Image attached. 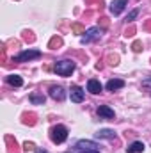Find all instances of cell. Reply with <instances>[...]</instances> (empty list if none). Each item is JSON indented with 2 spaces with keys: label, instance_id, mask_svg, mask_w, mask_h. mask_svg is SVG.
<instances>
[{
  "label": "cell",
  "instance_id": "obj_1",
  "mask_svg": "<svg viewBox=\"0 0 151 153\" xmlns=\"http://www.w3.org/2000/svg\"><path fill=\"white\" fill-rule=\"evenodd\" d=\"M53 70H55V73H57V75L68 76V75H71V73L75 71V62H73V61H70V59H64V61L55 62Z\"/></svg>",
  "mask_w": 151,
  "mask_h": 153
},
{
  "label": "cell",
  "instance_id": "obj_2",
  "mask_svg": "<svg viewBox=\"0 0 151 153\" xmlns=\"http://www.w3.org/2000/svg\"><path fill=\"white\" fill-rule=\"evenodd\" d=\"M66 139H68V128H66L64 125H57V126L52 128V141H53L55 144H61V143H64Z\"/></svg>",
  "mask_w": 151,
  "mask_h": 153
},
{
  "label": "cell",
  "instance_id": "obj_3",
  "mask_svg": "<svg viewBox=\"0 0 151 153\" xmlns=\"http://www.w3.org/2000/svg\"><path fill=\"white\" fill-rule=\"evenodd\" d=\"M39 57H41V52H39V50H23L14 61H18V62H27V61L39 59Z\"/></svg>",
  "mask_w": 151,
  "mask_h": 153
},
{
  "label": "cell",
  "instance_id": "obj_4",
  "mask_svg": "<svg viewBox=\"0 0 151 153\" xmlns=\"http://www.w3.org/2000/svg\"><path fill=\"white\" fill-rule=\"evenodd\" d=\"M84 34H85V36L82 38V43H91V41H94V39H100V36H101V29L93 27V29L85 30Z\"/></svg>",
  "mask_w": 151,
  "mask_h": 153
},
{
  "label": "cell",
  "instance_id": "obj_5",
  "mask_svg": "<svg viewBox=\"0 0 151 153\" xmlns=\"http://www.w3.org/2000/svg\"><path fill=\"white\" fill-rule=\"evenodd\" d=\"M76 148L80 152H98L100 146L96 143H93V141H78L76 143Z\"/></svg>",
  "mask_w": 151,
  "mask_h": 153
},
{
  "label": "cell",
  "instance_id": "obj_6",
  "mask_svg": "<svg viewBox=\"0 0 151 153\" xmlns=\"http://www.w3.org/2000/svg\"><path fill=\"white\" fill-rule=\"evenodd\" d=\"M70 96H71V102H75V103L84 102V89L78 87V85H73L71 91H70Z\"/></svg>",
  "mask_w": 151,
  "mask_h": 153
},
{
  "label": "cell",
  "instance_id": "obj_7",
  "mask_svg": "<svg viewBox=\"0 0 151 153\" xmlns=\"http://www.w3.org/2000/svg\"><path fill=\"white\" fill-rule=\"evenodd\" d=\"M50 96H52L53 100L62 102V100L66 98V93H64V89H62L61 85H52V87H50Z\"/></svg>",
  "mask_w": 151,
  "mask_h": 153
},
{
  "label": "cell",
  "instance_id": "obj_8",
  "mask_svg": "<svg viewBox=\"0 0 151 153\" xmlns=\"http://www.w3.org/2000/svg\"><path fill=\"white\" fill-rule=\"evenodd\" d=\"M126 4H128V0H114L112 4H110V11H112V14H121V13L124 11Z\"/></svg>",
  "mask_w": 151,
  "mask_h": 153
},
{
  "label": "cell",
  "instance_id": "obj_9",
  "mask_svg": "<svg viewBox=\"0 0 151 153\" xmlns=\"http://www.w3.org/2000/svg\"><path fill=\"white\" fill-rule=\"evenodd\" d=\"M105 87H107V91H117V89L124 87V80H121V78H110Z\"/></svg>",
  "mask_w": 151,
  "mask_h": 153
},
{
  "label": "cell",
  "instance_id": "obj_10",
  "mask_svg": "<svg viewBox=\"0 0 151 153\" xmlns=\"http://www.w3.org/2000/svg\"><path fill=\"white\" fill-rule=\"evenodd\" d=\"M101 84H100V80H94V78H91L89 82H87V91L89 93H93V94H98V93H101Z\"/></svg>",
  "mask_w": 151,
  "mask_h": 153
},
{
  "label": "cell",
  "instance_id": "obj_11",
  "mask_svg": "<svg viewBox=\"0 0 151 153\" xmlns=\"http://www.w3.org/2000/svg\"><path fill=\"white\" fill-rule=\"evenodd\" d=\"M98 116H101V117H105V119H114V111L109 107V105H100L98 107Z\"/></svg>",
  "mask_w": 151,
  "mask_h": 153
},
{
  "label": "cell",
  "instance_id": "obj_12",
  "mask_svg": "<svg viewBox=\"0 0 151 153\" xmlns=\"http://www.w3.org/2000/svg\"><path fill=\"white\" fill-rule=\"evenodd\" d=\"M144 148H146V146H144L141 141H135V143H132V144L126 148V152L128 153H142L144 152Z\"/></svg>",
  "mask_w": 151,
  "mask_h": 153
},
{
  "label": "cell",
  "instance_id": "obj_13",
  "mask_svg": "<svg viewBox=\"0 0 151 153\" xmlns=\"http://www.w3.org/2000/svg\"><path fill=\"white\" fill-rule=\"evenodd\" d=\"M7 84H11V85H14V87H20V85L23 84V78L20 75H9L7 76Z\"/></svg>",
  "mask_w": 151,
  "mask_h": 153
},
{
  "label": "cell",
  "instance_id": "obj_14",
  "mask_svg": "<svg viewBox=\"0 0 151 153\" xmlns=\"http://www.w3.org/2000/svg\"><path fill=\"white\" fill-rule=\"evenodd\" d=\"M96 137H100V139H114L115 134H114L112 130H100V132L96 134Z\"/></svg>",
  "mask_w": 151,
  "mask_h": 153
},
{
  "label": "cell",
  "instance_id": "obj_15",
  "mask_svg": "<svg viewBox=\"0 0 151 153\" xmlns=\"http://www.w3.org/2000/svg\"><path fill=\"white\" fill-rule=\"evenodd\" d=\"M30 102L32 103H44V96L43 94H30Z\"/></svg>",
  "mask_w": 151,
  "mask_h": 153
},
{
  "label": "cell",
  "instance_id": "obj_16",
  "mask_svg": "<svg viewBox=\"0 0 151 153\" xmlns=\"http://www.w3.org/2000/svg\"><path fill=\"white\" fill-rule=\"evenodd\" d=\"M137 16H139V9H133V11H132V13L126 16V22H133Z\"/></svg>",
  "mask_w": 151,
  "mask_h": 153
},
{
  "label": "cell",
  "instance_id": "obj_17",
  "mask_svg": "<svg viewBox=\"0 0 151 153\" xmlns=\"http://www.w3.org/2000/svg\"><path fill=\"white\" fill-rule=\"evenodd\" d=\"M142 87H144V89H148V91H151V78L142 80Z\"/></svg>",
  "mask_w": 151,
  "mask_h": 153
},
{
  "label": "cell",
  "instance_id": "obj_18",
  "mask_svg": "<svg viewBox=\"0 0 151 153\" xmlns=\"http://www.w3.org/2000/svg\"><path fill=\"white\" fill-rule=\"evenodd\" d=\"M133 50H135V52H141V43H135V45H133Z\"/></svg>",
  "mask_w": 151,
  "mask_h": 153
},
{
  "label": "cell",
  "instance_id": "obj_19",
  "mask_svg": "<svg viewBox=\"0 0 151 153\" xmlns=\"http://www.w3.org/2000/svg\"><path fill=\"white\" fill-rule=\"evenodd\" d=\"M23 148H25V150H32V148H34V146H32V144H30V143H25V144H23Z\"/></svg>",
  "mask_w": 151,
  "mask_h": 153
},
{
  "label": "cell",
  "instance_id": "obj_20",
  "mask_svg": "<svg viewBox=\"0 0 151 153\" xmlns=\"http://www.w3.org/2000/svg\"><path fill=\"white\" fill-rule=\"evenodd\" d=\"M36 153H48L46 150H36Z\"/></svg>",
  "mask_w": 151,
  "mask_h": 153
},
{
  "label": "cell",
  "instance_id": "obj_21",
  "mask_svg": "<svg viewBox=\"0 0 151 153\" xmlns=\"http://www.w3.org/2000/svg\"><path fill=\"white\" fill-rule=\"evenodd\" d=\"M82 153H100V152H82Z\"/></svg>",
  "mask_w": 151,
  "mask_h": 153
}]
</instances>
